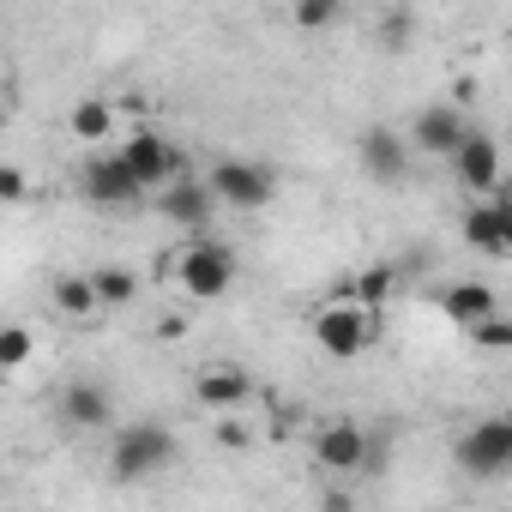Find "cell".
<instances>
[{
  "mask_svg": "<svg viewBox=\"0 0 512 512\" xmlns=\"http://www.w3.org/2000/svg\"><path fill=\"white\" fill-rule=\"evenodd\" d=\"M49 302H55V314H67V320H97L103 308H97V290H91V272H61L55 284H49Z\"/></svg>",
  "mask_w": 512,
  "mask_h": 512,
  "instance_id": "17",
  "label": "cell"
},
{
  "mask_svg": "<svg viewBox=\"0 0 512 512\" xmlns=\"http://www.w3.org/2000/svg\"><path fill=\"white\" fill-rule=\"evenodd\" d=\"M386 296H392V266H374V272L356 278V302H362V308H380Z\"/></svg>",
  "mask_w": 512,
  "mask_h": 512,
  "instance_id": "23",
  "label": "cell"
},
{
  "mask_svg": "<svg viewBox=\"0 0 512 512\" xmlns=\"http://www.w3.org/2000/svg\"><path fill=\"white\" fill-rule=\"evenodd\" d=\"M31 350H37V338H31V326H0V368H25L31 362Z\"/></svg>",
  "mask_w": 512,
  "mask_h": 512,
  "instance_id": "22",
  "label": "cell"
},
{
  "mask_svg": "<svg viewBox=\"0 0 512 512\" xmlns=\"http://www.w3.org/2000/svg\"><path fill=\"white\" fill-rule=\"evenodd\" d=\"M446 163H452L458 187H470V193H500V145H494L488 133L470 127V133L446 151Z\"/></svg>",
  "mask_w": 512,
  "mask_h": 512,
  "instance_id": "8",
  "label": "cell"
},
{
  "mask_svg": "<svg viewBox=\"0 0 512 512\" xmlns=\"http://www.w3.org/2000/svg\"><path fill=\"white\" fill-rule=\"evenodd\" d=\"M91 290H97V308H127L139 296V278L127 266H97L91 272Z\"/></svg>",
  "mask_w": 512,
  "mask_h": 512,
  "instance_id": "19",
  "label": "cell"
},
{
  "mask_svg": "<svg viewBox=\"0 0 512 512\" xmlns=\"http://www.w3.org/2000/svg\"><path fill=\"white\" fill-rule=\"evenodd\" d=\"M464 241L488 260H506L512 253V205L506 193H482L476 205H464Z\"/></svg>",
  "mask_w": 512,
  "mask_h": 512,
  "instance_id": "7",
  "label": "cell"
},
{
  "mask_svg": "<svg viewBox=\"0 0 512 512\" xmlns=\"http://www.w3.org/2000/svg\"><path fill=\"white\" fill-rule=\"evenodd\" d=\"M61 422H67V428H79V434L109 428V422H115V398H109L103 386L79 380V386H67V392H61Z\"/></svg>",
  "mask_w": 512,
  "mask_h": 512,
  "instance_id": "14",
  "label": "cell"
},
{
  "mask_svg": "<svg viewBox=\"0 0 512 512\" xmlns=\"http://www.w3.org/2000/svg\"><path fill=\"white\" fill-rule=\"evenodd\" d=\"M181 332H187V320H181V314H169V320L157 326V338H181Z\"/></svg>",
  "mask_w": 512,
  "mask_h": 512,
  "instance_id": "25",
  "label": "cell"
},
{
  "mask_svg": "<svg viewBox=\"0 0 512 512\" xmlns=\"http://www.w3.org/2000/svg\"><path fill=\"white\" fill-rule=\"evenodd\" d=\"M374 338H380V308H362L356 296H350V302H332V308L314 314V344H320L326 356H338V362L368 356Z\"/></svg>",
  "mask_w": 512,
  "mask_h": 512,
  "instance_id": "2",
  "label": "cell"
},
{
  "mask_svg": "<svg viewBox=\"0 0 512 512\" xmlns=\"http://www.w3.org/2000/svg\"><path fill=\"white\" fill-rule=\"evenodd\" d=\"M115 157H121V163H127V175L139 181V193H157L163 181L187 175V151H181V145H169L157 127H133V133H127V145H121Z\"/></svg>",
  "mask_w": 512,
  "mask_h": 512,
  "instance_id": "4",
  "label": "cell"
},
{
  "mask_svg": "<svg viewBox=\"0 0 512 512\" xmlns=\"http://www.w3.org/2000/svg\"><path fill=\"white\" fill-rule=\"evenodd\" d=\"M362 446H368V434L356 422H326L314 434V464L320 470H362Z\"/></svg>",
  "mask_w": 512,
  "mask_h": 512,
  "instance_id": "15",
  "label": "cell"
},
{
  "mask_svg": "<svg viewBox=\"0 0 512 512\" xmlns=\"http://www.w3.org/2000/svg\"><path fill=\"white\" fill-rule=\"evenodd\" d=\"M67 127H73V139L97 145V139H109V133H115V103H103V97H85V103H73Z\"/></svg>",
  "mask_w": 512,
  "mask_h": 512,
  "instance_id": "18",
  "label": "cell"
},
{
  "mask_svg": "<svg viewBox=\"0 0 512 512\" xmlns=\"http://www.w3.org/2000/svg\"><path fill=\"white\" fill-rule=\"evenodd\" d=\"M296 31H332L338 13H344V0H296Z\"/></svg>",
  "mask_w": 512,
  "mask_h": 512,
  "instance_id": "21",
  "label": "cell"
},
{
  "mask_svg": "<svg viewBox=\"0 0 512 512\" xmlns=\"http://www.w3.org/2000/svg\"><path fill=\"white\" fill-rule=\"evenodd\" d=\"M0 133H7V103H0Z\"/></svg>",
  "mask_w": 512,
  "mask_h": 512,
  "instance_id": "26",
  "label": "cell"
},
{
  "mask_svg": "<svg viewBox=\"0 0 512 512\" xmlns=\"http://www.w3.org/2000/svg\"><path fill=\"white\" fill-rule=\"evenodd\" d=\"M356 157H362L368 181H380V187H398L410 175V139L392 133V127H368L362 145H356Z\"/></svg>",
  "mask_w": 512,
  "mask_h": 512,
  "instance_id": "10",
  "label": "cell"
},
{
  "mask_svg": "<svg viewBox=\"0 0 512 512\" xmlns=\"http://www.w3.org/2000/svg\"><path fill=\"white\" fill-rule=\"evenodd\" d=\"M79 181H85V199H91V205H133V199H139V181L127 175L121 157H91Z\"/></svg>",
  "mask_w": 512,
  "mask_h": 512,
  "instance_id": "13",
  "label": "cell"
},
{
  "mask_svg": "<svg viewBox=\"0 0 512 512\" xmlns=\"http://www.w3.org/2000/svg\"><path fill=\"white\" fill-rule=\"evenodd\" d=\"M19 199H31V175L19 163H0V205H19Z\"/></svg>",
  "mask_w": 512,
  "mask_h": 512,
  "instance_id": "24",
  "label": "cell"
},
{
  "mask_svg": "<svg viewBox=\"0 0 512 512\" xmlns=\"http://www.w3.org/2000/svg\"><path fill=\"white\" fill-rule=\"evenodd\" d=\"M464 332H470L488 356H506V350H512V320H506L500 308H494V314H482V320H476V326H464Z\"/></svg>",
  "mask_w": 512,
  "mask_h": 512,
  "instance_id": "20",
  "label": "cell"
},
{
  "mask_svg": "<svg viewBox=\"0 0 512 512\" xmlns=\"http://www.w3.org/2000/svg\"><path fill=\"white\" fill-rule=\"evenodd\" d=\"M247 392H253V374H247L241 362H211V368H199V380H193V398H199L205 410H217V416H229L235 404H247Z\"/></svg>",
  "mask_w": 512,
  "mask_h": 512,
  "instance_id": "12",
  "label": "cell"
},
{
  "mask_svg": "<svg viewBox=\"0 0 512 512\" xmlns=\"http://www.w3.org/2000/svg\"><path fill=\"white\" fill-rule=\"evenodd\" d=\"M181 458V440L163 428V422H127L109 446V470L115 482H145V476H163L169 464Z\"/></svg>",
  "mask_w": 512,
  "mask_h": 512,
  "instance_id": "1",
  "label": "cell"
},
{
  "mask_svg": "<svg viewBox=\"0 0 512 512\" xmlns=\"http://www.w3.org/2000/svg\"><path fill=\"white\" fill-rule=\"evenodd\" d=\"M175 284H181L193 302L229 296V284H235V247H223V241H211V235L187 241V247L175 253Z\"/></svg>",
  "mask_w": 512,
  "mask_h": 512,
  "instance_id": "3",
  "label": "cell"
},
{
  "mask_svg": "<svg viewBox=\"0 0 512 512\" xmlns=\"http://www.w3.org/2000/svg\"><path fill=\"white\" fill-rule=\"evenodd\" d=\"M458 464H464L476 482H500V476L512 470V422H506V416H482L476 428H464Z\"/></svg>",
  "mask_w": 512,
  "mask_h": 512,
  "instance_id": "6",
  "label": "cell"
},
{
  "mask_svg": "<svg viewBox=\"0 0 512 512\" xmlns=\"http://www.w3.org/2000/svg\"><path fill=\"white\" fill-rule=\"evenodd\" d=\"M205 187L217 193V205H235V211H260L278 199V175L266 163H247V157H217Z\"/></svg>",
  "mask_w": 512,
  "mask_h": 512,
  "instance_id": "5",
  "label": "cell"
},
{
  "mask_svg": "<svg viewBox=\"0 0 512 512\" xmlns=\"http://www.w3.org/2000/svg\"><path fill=\"white\" fill-rule=\"evenodd\" d=\"M157 211H163L175 229H205V223L217 217V193L187 169V175H175V181L157 187Z\"/></svg>",
  "mask_w": 512,
  "mask_h": 512,
  "instance_id": "9",
  "label": "cell"
},
{
  "mask_svg": "<svg viewBox=\"0 0 512 512\" xmlns=\"http://www.w3.org/2000/svg\"><path fill=\"white\" fill-rule=\"evenodd\" d=\"M464 133H470L464 103H428V109H416V121H410V139H416V151H428V157H446Z\"/></svg>",
  "mask_w": 512,
  "mask_h": 512,
  "instance_id": "11",
  "label": "cell"
},
{
  "mask_svg": "<svg viewBox=\"0 0 512 512\" xmlns=\"http://www.w3.org/2000/svg\"><path fill=\"white\" fill-rule=\"evenodd\" d=\"M500 302H494V290L488 284H476V278H464V284H446L440 290V314L452 320V326H476L482 314H494Z\"/></svg>",
  "mask_w": 512,
  "mask_h": 512,
  "instance_id": "16",
  "label": "cell"
},
{
  "mask_svg": "<svg viewBox=\"0 0 512 512\" xmlns=\"http://www.w3.org/2000/svg\"><path fill=\"white\" fill-rule=\"evenodd\" d=\"M0 374H7V368H0Z\"/></svg>",
  "mask_w": 512,
  "mask_h": 512,
  "instance_id": "27",
  "label": "cell"
}]
</instances>
